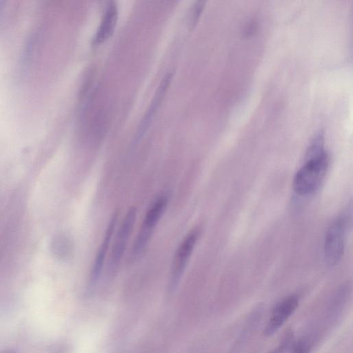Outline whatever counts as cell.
I'll return each instance as SVG.
<instances>
[{
	"mask_svg": "<svg viewBox=\"0 0 353 353\" xmlns=\"http://www.w3.org/2000/svg\"><path fill=\"white\" fill-rule=\"evenodd\" d=\"M323 134L319 132L309 146L306 160L294 175L293 188L301 196L316 191L323 181L329 165V155L323 148Z\"/></svg>",
	"mask_w": 353,
	"mask_h": 353,
	"instance_id": "6da1fadb",
	"label": "cell"
},
{
	"mask_svg": "<svg viewBox=\"0 0 353 353\" xmlns=\"http://www.w3.org/2000/svg\"><path fill=\"white\" fill-rule=\"evenodd\" d=\"M168 202V195L163 194L158 196L149 207L132 247L130 253L132 260L138 258L145 250L166 209Z\"/></svg>",
	"mask_w": 353,
	"mask_h": 353,
	"instance_id": "7a4b0ae2",
	"label": "cell"
},
{
	"mask_svg": "<svg viewBox=\"0 0 353 353\" xmlns=\"http://www.w3.org/2000/svg\"><path fill=\"white\" fill-rule=\"evenodd\" d=\"M199 235V228H193L185 235L178 246L170 267L168 287L170 292H172L176 288L198 241Z\"/></svg>",
	"mask_w": 353,
	"mask_h": 353,
	"instance_id": "3957f363",
	"label": "cell"
},
{
	"mask_svg": "<svg viewBox=\"0 0 353 353\" xmlns=\"http://www.w3.org/2000/svg\"><path fill=\"white\" fill-rule=\"evenodd\" d=\"M348 216L343 214L330 225L325 237L323 252L327 264L335 265L341 259L344 251L345 236Z\"/></svg>",
	"mask_w": 353,
	"mask_h": 353,
	"instance_id": "277c9868",
	"label": "cell"
},
{
	"mask_svg": "<svg viewBox=\"0 0 353 353\" xmlns=\"http://www.w3.org/2000/svg\"><path fill=\"white\" fill-rule=\"evenodd\" d=\"M137 211L134 208H130L117 230H115L112 247L110 251L109 268L113 271L121 261L127 248L129 239L132 232L136 221Z\"/></svg>",
	"mask_w": 353,
	"mask_h": 353,
	"instance_id": "5b68a950",
	"label": "cell"
},
{
	"mask_svg": "<svg viewBox=\"0 0 353 353\" xmlns=\"http://www.w3.org/2000/svg\"><path fill=\"white\" fill-rule=\"evenodd\" d=\"M299 303L298 296L292 294L283 298L274 307L264 329V334H274L296 310Z\"/></svg>",
	"mask_w": 353,
	"mask_h": 353,
	"instance_id": "8992f818",
	"label": "cell"
},
{
	"mask_svg": "<svg viewBox=\"0 0 353 353\" xmlns=\"http://www.w3.org/2000/svg\"><path fill=\"white\" fill-rule=\"evenodd\" d=\"M118 221V213L112 214L108 225L106 228L103 239L98 248L97 254L94 260L92 267L90 273V285H94L99 280L103 266L105 265L107 255L112 243V237L116 230Z\"/></svg>",
	"mask_w": 353,
	"mask_h": 353,
	"instance_id": "52a82bcc",
	"label": "cell"
},
{
	"mask_svg": "<svg viewBox=\"0 0 353 353\" xmlns=\"http://www.w3.org/2000/svg\"><path fill=\"white\" fill-rule=\"evenodd\" d=\"M172 78V73H168L162 79L157 92L152 99L151 104L150 105L145 114L144 115L140 125L138 128L137 134H136V140L138 141L140 139L147 131L149 128L151 121H152L153 117H154L157 110L160 106L162 100L165 94V92L169 88L171 80Z\"/></svg>",
	"mask_w": 353,
	"mask_h": 353,
	"instance_id": "ba28073f",
	"label": "cell"
},
{
	"mask_svg": "<svg viewBox=\"0 0 353 353\" xmlns=\"http://www.w3.org/2000/svg\"><path fill=\"white\" fill-rule=\"evenodd\" d=\"M118 19V8L115 2L107 7L93 39L94 44H100L110 38L115 28Z\"/></svg>",
	"mask_w": 353,
	"mask_h": 353,
	"instance_id": "9c48e42d",
	"label": "cell"
},
{
	"mask_svg": "<svg viewBox=\"0 0 353 353\" xmlns=\"http://www.w3.org/2000/svg\"><path fill=\"white\" fill-rule=\"evenodd\" d=\"M51 251L53 255L60 259H67L72 250V243L68 236L59 233L52 238L51 241Z\"/></svg>",
	"mask_w": 353,
	"mask_h": 353,
	"instance_id": "30bf717a",
	"label": "cell"
},
{
	"mask_svg": "<svg viewBox=\"0 0 353 353\" xmlns=\"http://www.w3.org/2000/svg\"><path fill=\"white\" fill-rule=\"evenodd\" d=\"M312 347V339L309 336H303L296 341L293 340L288 350L290 353H310Z\"/></svg>",
	"mask_w": 353,
	"mask_h": 353,
	"instance_id": "8fae6325",
	"label": "cell"
},
{
	"mask_svg": "<svg viewBox=\"0 0 353 353\" xmlns=\"http://www.w3.org/2000/svg\"><path fill=\"white\" fill-rule=\"evenodd\" d=\"M293 340V333L292 332V331H288V332H285L279 345L276 347H275L273 350H272L270 353L284 352L285 351L289 349V347L291 345Z\"/></svg>",
	"mask_w": 353,
	"mask_h": 353,
	"instance_id": "7c38bea8",
	"label": "cell"
},
{
	"mask_svg": "<svg viewBox=\"0 0 353 353\" xmlns=\"http://www.w3.org/2000/svg\"><path fill=\"white\" fill-rule=\"evenodd\" d=\"M203 2L199 1L195 4L192 14V23H194L197 19L199 17V15L203 8Z\"/></svg>",
	"mask_w": 353,
	"mask_h": 353,
	"instance_id": "4fadbf2b",
	"label": "cell"
},
{
	"mask_svg": "<svg viewBox=\"0 0 353 353\" xmlns=\"http://www.w3.org/2000/svg\"><path fill=\"white\" fill-rule=\"evenodd\" d=\"M5 3H6V1H0V22L1 21V19L3 17V10L5 8Z\"/></svg>",
	"mask_w": 353,
	"mask_h": 353,
	"instance_id": "5bb4252c",
	"label": "cell"
}]
</instances>
